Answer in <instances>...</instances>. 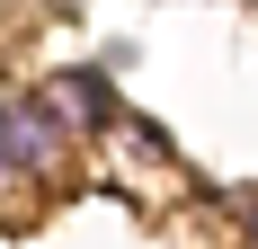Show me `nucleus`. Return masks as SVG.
<instances>
[{"instance_id": "obj_1", "label": "nucleus", "mask_w": 258, "mask_h": 249, "mask_svg": "<svg viewBox=\"0 0 258 249\" xmlns=\"http://www.w3.org/2000/svg\"><path fill=\"white\" fill-rule=\"evenodd\" d=\"M9 151H18V178L27 187H53V178L72 169V134H62V116H53L36 89H9Z\"/></svg>"}, {"instance_id": "obj_2", "label": "nucleus", "mask_w": 258, "mask_h": 249, "mask_svg": "<svg viewBox=\"0 0 258 249\" xmlns=\"http://www.w3.org/2000/svg\"><path fill=\"white\" fill-rule=\"evenodd\" d=\"M36 98H45L53 116H62V134H72V143H89V134H98V125L116 116V89H107V72H98V63L45 72V80H36Z\"/></svg>"}, {"instance_id": "obj_3", "label": "nucleus", "mask_w": 258, "mask_h": 249, "mask_svg": "<svg viewBox=\"0 0 258 249\" xmlns=\"http://www.w3.org/2000/svg\"><path fill=\"white\" fill-rule=\"evenodd\" d=\"M0 187H18V151H9V89H0Z\"/></svg>"}, {"instance_id": "obj_4", "label": "nucleus", "mask_w": 258, "mask_h": 249, "mask_svg": "<svg viewBox=\"0 0 258 249\" xmlns=\"http://www.w3.org/2000/svg\"><path fill=\"white\" fill-rule=\"evenodd\" d=\"M240 240H249V249H258V196H249V205H240Z\"/></svg>"}]
</instances>
